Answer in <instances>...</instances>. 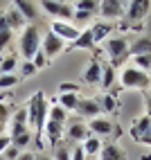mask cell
I'll use <instances>...</instances> for the list:
<instances>
[{
	"label": "cell",
	"mask_w": 151,
	"mask_h": 160,
	"mask_svg": "<svg viewBox=\"0 0 151 160\" xmlns=\"http://www.w3.org/2000/svg\"><path fill=\"white\" fill-rule=\"evenodd\" d=\"M149 131H151V117H149V115L138 117V120L131 124V138H133L135 142H140Z\"/></svg>",
	"instance_id": "obj_19"
},
{
	"label": "cell",
	"mask_w": 151,
	"mask_h": 160,
	"mask_svg": "<svg viewBox=\"0 0 151 160\" xmlns=\"http://www.w3.org/2000/svg\"><path fill=\"white\" fill-rule=\"evenodd\" d=\"M97 104H99V108H102V115H111L117 111V97L111 92H104L102 97H97Z\"/></svg>",
	"instance_id": "obj_25"
},
{
	"label": "cell",
	"mask_w": 151,
	"mask_h": 160,
	"mask_svg": "<svg viewBox=\"0 0 151 160\" xmlns=\"http://www.w3.org/2000/svg\"><path fill=\"white\" fill-rule=\"evenodd\" d=\"M115 81H117V70L113 66H108V63H102V81H99V86L104 90H108Z\"/></svg>",
	"instance_id": "obj_26"
},
{
	"label": "cell",
	"mask_w": 151,
	"mask_h": 160,
	"mask_svg": "<svg viewBox=\"0 0 151 160\" xmlns=\"http://www.w3.org/2000/svg\"><path fill=\"white\" fill-rule=\"evenodd\" d=\"M41 52L52 61V59H57L61 52H66V43H63L59 36H54L52 32H48V34H43V38H41Z\"/></svg>",
	"instance_id": "obj_7"
},
{
	"label": "cell",
	"mask_w": 151,
	"mask_h": 160,
	"mask_svg": "<svg viewBox=\"0 0 151 160\" xmlns=\"http://www.w3.org/2000/svg\"><path fill=\"white\" fill-rule=\"evenodd\" d=\"M104 54L108 59V66H113L115 70L124 66V61L131 57L128 54V41L124 36H111L104 41Z\"/></svg>",
	"instance_id": "obj_3"
},
{
	"label": "cell",
	"mask_w": 151,
	"mask_h": 160,
	"mask_svg": "<svg viewBox=\"0 0 151 160\" xmlns=\"http://www.w3.org/2000/svg\"><path fill=\"white\" fill-rule=\"evenodd\" d=\"M77 115L81 117V120H95V117H99V115H102V108H99V104H97V97L79 99Z\"/></svg>",
	"instance_id": "obj_14"
},
{
	"label": "cell",
	"mask_w": 151,
	"mask_h": 160,
	"mask_svg": "<svg viewBox=\"0 0 151 160\" xmlns=\"http://www.w3.org/2000/svg\"><path fill=\"white\" fill-rule=\"evenodd\" d=\"M5 20H7V25H9V29H12V32H23V29L27 27V20H25L23 14L14 7V2L5 9Z\"/></svg>",
	"instance_id": "obj_16"
},
{
	"label": "cell",
	"mask_w": 151,
	"mask_h": 160,
	"mask_svg": "<svg viewBox=\"0 0 151 160\" xmlns=\"http://www.w3.org/2000/svg\"><path fill=\"white\" fill-rule=\"evenodd\" d=\"M18 156H20V149H18V147H14V144H9L5 151H3V158H5V160H16Z\"/></svg>",
	"instance_id": "obj_37"
},
{
	"label": "cell",
	"mask_w": 151,
	"mask_h": 160,
	"mask_svg": "<svg viewBox=\"0 0 151 160\" xmlns=\"http://www.w3.org/2000/svg\"><path fill=\"white\" fill-rule=\"evenodd\" d=\"M88 138H90V131H88V124L83 120H74L63 131V140H70V142H83Z\"/></svg>",
	"instance_id": "obj_11"
},
{
	"label": "cell",
	"mask_w": 151,
	"mask_h": 160,
	"mask_svg": "<svg viewBox=\"0 0 151 160\" xmlns=\"http://www.w3.org/2000/svg\"><path fill=\"white\" fill-rule=\"evenodd\" d=\"M90 32H93V38H95V45H97V43H104L106 38H111L113 25L106 23V20H97V23L90 25Z\"/></svg>",
	"instance_id": "obj_20"
},
{
	"label": "cell",
	"mask_w": 151,
	"mask_h": 160,
	"mask_svg": "<svg viewBox=\"0 0 151 160\" xmlns=\"http://www.w3.org/2000/svg\"><path fill=\"white\" fill-rule=\"evenodd\" d=\"M117 81H120V88L122 90H142V92H147L151 88L149 72H142V70H138L133 66L122 68V72L117 74Z\"/></svg>",
	"instance_id": "obj_2"
},
{
	"label": "cell",
	"mask_w": 151,
	"mask_h": 160,
	"mask_svg": "<svg viewBox=\"0 0 151 160\" xmlns=\"http://www.w3.org/2000/svg\"><path fill=\"white\" fill-rule=\"evenodd\" d=\"M124 12H126V2H120V0H104V2H99V12L97 14H102L106 20H115V18L124 16Z\"/></svg>",
	"instance_id": "obj_13"
},
{
	"label": "cell",
	"mask_w": 151,
	"mask_h": 160,
	"mask_svg": "<svg viewBox=\"0 0 151 160\" xmlns=\"http://www.w3.org/2000/svg\"><path fill=\"white\" fill-rule=\"evenodd\" d=\"M41 9L52 16V20H66V23H72L74 18V5L72 2H61V0H43Z\"/></svg>",
	"instance_id": "obj_5"
},
{
	"label": "cell",
	"mask_w": 151,
	"mask_h": 160,
	"mask_svg": "<svg viewBox=\"0 0 151 160\" xmlns=\"http://www.w3.org/2000/svg\"><path fill=\"white\" fill-rule=\"evenodd\" d=\"M34 72H36V68H34L32 61H23V63H20V79H29Z\"/></svg>",
	"instance_id": "obj_34"
},
{
	"label": "cell",
	"mask_w": 151,
	"mask_h": 160,
	"mask_svg": "<svg viewBox=\"0 0 151 160\" xmlns=\"http://www.w3.org/2000/svg\"><path fill=\"white\" fill-rule=\"evenodd\" d=\"M32 140H34V138H32V131H27V133L18 135V138H12V144H14V147H18L20 151H23V149H25V147H27Z\"/></svg>",
	"instance_id": "obj_33"
},
{
	"label": "cell",
	"mask_w": 151,
	"mask_h": 160,
	"mask_svg": "<svg viewBox=\"0 0 151 160\" xmlns=\"http://www.w3.org/2000/svg\"><path fill=\"white\" fill-rule=\"evenodd\" d=\"M140 160H151V151H149V153H144V156L140 158Z\"/></svg>",
	"instance_id": "obj_43"
},
{
	"label": "cell",
	"mask_w": 151,
	"mask_h": 160,
	"mask_svg": "<svg viewBox=\"0 0 151 160\" xmlns=\"http://www.w3.org/2000/svg\"><path fill=\"white\" fill-rule=\"evenodd\" d=\"M34 160H52L50 156H45V153H36V158Z\"/></svg>",
	"instance_id": "obj_42"
},
{
	"label": "cell",
	"mask_w": 151,
	"mask_h": 160,
	"mask_svg": "<svg viewBox=\"0 0 151 160\" xmlns=\"http://www.w3.org/2000/svg\"><path fill=\"white\" fill-rule=\"evenodd\" d=\"M63 131H66V126H63V124H57V122L48 120L45 126H43V131H41V138H45V140H41V142L54 149L59 142H63Z\"/></svg>",
	"instance_id": "obj_8"
},
{
	"label": "cell",
	"mask_w": 151,
	"mask_h": 160,
	"mask_svg": "<svg viewBox=\"0 0 151 160\" xmlns=\"http://www.w3.org/2000/svg\"><path fill=\"white\" fill-rule=\"evenodd\" d=\"M14 7L23 14V18L27 20V25H34V23H36V18H38V7H36L34 2H29V0H16Z\"/></svg>",
	"instance_id": "obj_18"
},
{
	"label": "cell",
	"mask_w": 151,
	"mask_h": 160,
	"mask_svg": "<svg viewBox=\"0 0 151 160\" xmlns=\"http://www.w3.org/2000/svg\"><path fill=\"white\" fill-rule=\"evenodd\" d=\"M9 124V138H18V135H23L29 131V124H27V111H25V106L23 108H16L14 115H12V120L7 122Z\"/></svg>",
	"instance_id": "obj_9"
},
{
	"label": "cell",
	"mask_w": 151,
	"mask_h": 160,
	"mask_svg": "<svg viewBox=\"0 0 151 160\" xmlns=\"http://www.w3.org/2000/svg\"><path fill=\"white\" fill-rule=\"evenodd\" d=\"M68 115H70V113H68V111H63L57 102H52V104H50L48 120H52V122H57V124H63V126H66V124H68Z\"/></svg>",
	"instance_id": "obj_27"
},
{
	"label": "cell",
	"mask_w": 151,
	"mask_h": 160,
	"mask_svg": "<svg viewBox=\"0 0 151 160\" xmlns=\"http://www.w3.org/2000/svg\"><path fill=\"white\" fill-rule=\"evenodd\" d=\"M12 115H14V108H12V104H7V102H0V124H7L9 120H12Z\"/></svg>",
	"instance_id": "obj_32"
},
{
	"label": "cell",
	"mask_w": 151,
	"mask_h": 160,
	"mask_svg": "<svg viewBox=\"0 0 151 160\" xmlns=\"http://www.w3.org/2000/svg\"><path fill=\"white\" fill-rule=\"evenodd\" d=\"M128 54L131 57L151 54V36H138L133 43H128Z\"/></svg>",
	"instance_id": "obj_21"
},
{
	"label": "cell",
	"mask_w": 151,
	"mask_h": 160,
	"mask_svg": "<svg viewBox=\"0 0 151 160\" xmlns=\"http://www.w3.org/2000/svg\"><path fill=\"white\" fill-rule=\"evenodd\" d=\"M16 68H18V59L16 54H9L0 61V74H16Z\"/></svg>",
	"instance_id": "obj_28"
},
{
	"label": "cell",
	"mask_w": 151,
	"mask_h": 160,
	"mask_svg": "<svg viewBox=\"0 0 151 160\" xmlns=\"http://www.w3.org/2000/svg\"><path fill=\"white\" fill-rule=\"evenodd\" d=\"M149 77H151V70H149Z\"/></svg>",
	"instance_id": "obj_46"
},
{
	"label": "cell",
	"mask_w": 151,
	"mask_h": 160,
	"mask_svg": "<svg viewBox=\"0 0 151 160\" xmlns=\"http://www.w3.org/2000/svg\"><path fill=\"white\" fill-rule=\"evenodd\" d=\"M79 90V86L77 83H59V95H66V92H77Z\"/></svg>",
	"instance_id": "obj_38"
},
{
	"label": "cell",
	"mask_w": 151,
	"mask_h": 160,
	"mask_svg": "<svg viewBox=\"0 0 151 160\" xmlns=\"http://www.w3.org/2000/svg\"><path fill=\"white\" fill-rule=\"evenodd\" d=\"M36 158V153H32V151H20V156L16 158V160H34Z\"/></svg>",
	"instance_id": "obj_41"
},
{
	"label": "cell",
	"mask_w": 151,
	"mask_h": 160,
	"mask_svg": "<svg viewBox=\"0 0 151 160\" xmlns=\"http://www.w3.org/2000/svg\"><path fill=\"white\" fill-rule=\"evenodd\" d=\"M25 111H27L29 131H32V135L36 138L38 147H43V142H41V131H43V126H45V122H48V111H50V102H48V97H45V92H43V90H36V92L27 99Z\"/></svg>",
	"instance_id": "obj_1"
},
{
	"label": "cell",
	"mask_w": 151,
	"mask_h": 160,
	"mask_svg": "<svg viewBox=\"0 0 151 160\" xmlns=\"http://www.w3.org/2000/svg\"><path fill=\"white\" fill-rule=\"evenodd\" d=\"M9 144H12V138H9L7 133H5V135H0V156H3V151H5Z\"/></svg>",
	"instance_id": "obj_40"
},
{
	"label": "cell",
	"mask_w": 151,
	"mask_h": 160,
	"mask_svg": "<svg viewBox=\"0 0 151 160\" xmlns=\"http://www.w3.org/2000/svg\"><path fill=\"white\" fill-rule=\"evenodd\" d=\"M93 48H95L93 32H90V27H83V29H81V34H79V38L74 41V43H70L68 50H93Z\"/></svg>",
	"instance_id": "obj_22"
},
{
	"label": "cell",
	"mask_w": 151,
	"mask_h": 160,
	"mask_svg": "<svg viewBox=\"0 0 151 160\" xmlns=\"http://www.w3.org/2000/svg\"><path fill=\"white\" fill-rule=\"evenodd\" d=\"M88 131H90V135H95V138H108V135L115 133V124H113V120H108L106 115H99V117H95V120L88 122Z\"/></svg>",
	"instance_id": "obj_10"
},
{
	"label": "cell",
	"mask_w": 151,
	"mask_h": 160,
	"mask_svg": "<svg viewBox=\"0 0 151 160\" xmlns=\"http://www.w3.org/2000/svg\"><path fill=\"white\" fill-rule=\"evenodd\" d=\"M20 77L18 74H0V90H12L18 86Z\"/></svg>",
	"instance_id": "obj_29"
},
{
	"label": "cell",
	"mask_w": 151,
	"mask_h": 160,
	"mask_svg": "<svg viewBox=\"0 0 151 160\" xmlns=\"http://www.w3.org/2000/svg\"><path fill=\"white\" fill-rule=\"evenodd\" d=\"M12 38H14V32L12 29H0V52L12 43Z\"/></svg>",
	"instance_id": "obj_35"
},
{
	"label": "cell",
	"mask_w": 151,
	"mask_h": 160,
	"mask_svg": "<svg viewBox=\"0 0 151 160\" xmlns=\"http://www.w3.org/2000/svg\"><path fill=\"white\" fill-rule=\"evenodd\" d=\"M0 160H5V158H3V156H0Z\"/></svg>",
	"instance_id": "obj_45"
},
{
	"label": "cell",
	"mask_w": 151,
	"mask_h": 160,
	"mask_svg": "<svg viewBox=\"0 0 151 160\" xmlns=\"http://www.w3.org/2000/svg\"><path fill=\"white\" fill-rule=\"evenodd\" d=\"M133 68L149 72L151 70V54H142V57H133Z\"/></svg>",
	"instance_id": "obj_31"
},
{
	"label": "cell",
	"mask_w": 151,
	"mask_h": 160,
	"mask_svg": "<svg viewBox=\"0 0 151 160\" xmlns=\"http://www.w3.org/2000/svg\"><path fill=\"white\" fill-rule=\"evenodd\" d=\"M97 160H128V156L117 142H106L102 147L99 156H97Z\"/></svg>",
	"instance_id": "obj_17"
},
{
	"label": "cell",
	"mask_w": 151,
	"mask_h": 160,
	"mask_svg": "<svg viewBox=\"0 0 151 160\" xmlns=\"http://www.w3.org/2000/svg\"><path fill=\"white\" fill-rule=\"evenodd\" d=\"M151 9V2L149 0H131V2H126V12L124 16L128 18V23H138V20H142Z\"/></svg>",
	"instance_id": "obj_12"
},
{
	"label": "cell",
	"mask_w": 151,
	"mask_h": 160,
	"mask_svg": "<svg viewBox=\"0 0 151 160\" xmlns=\"http://www.w3.org/2000/svg\"><path fill=\"white\" fill-rule=\"evenodd\" d=\"M102 147H104V142L99 140V138H95V135H90L88 140L81 142V149H83L86 158H97V156H99V151H102Z\"/></svg>",
	"instance_id": "obj_24"
},
{
	"label": "cell",
	"mask_w": 151,
	"mask_h": 160,
	"mask_svg": "<svg viewBox=\"0 0 151 160\" xmlns=\"http://www.w3.org/2000/svg\"><path fill=\"white\" fill-rule=\"evenodd\" d=\"M50 32L54 36H59L63 43H74V41L79 38V34H81V29L77 25H74V23H66V20H52Z\"/></svg>",
	"instance_id": "obj_6"
},
{
	"label": "cell",
	"mask_w": 151,
	"mask_h": 160,
	"mask_svg": "<svg viewBox=\"0 0 151 160\" xmlns=\"http://www.w3.org/2000/svg\"><path fill=\"white\" fill-rule=\"evenodd\" d=\"M32 63H34V68H36V70H41V68H45L48 63H50V59H48V57L38 50L36 54H34V59H32Z\"/></svg>",
	"instance_id": "obj_36"
},
{
	"label": "cell",
	"mask_w": 151,
	"mask_h": 160,
	"mask_svg": "<svg viewBox=\"0 0 151 160\" xmlns=\"http://www.w3.org/2000/svg\"><path fill=\"white\" fill-rule=\"evenodd\" d=\"M3 131H5V126H3V124H0V135H5V133H3Z\"/></svg>",
	"instance_id": "obj_44"
},
{
	"label": "cell",
	"mask_w": 151,
	"mask_h": 160,
	"mask_svg": "<svg viewBox=\"0 0 151 160\" xmlns=\"http://www.w3.org/2000/svg\"><path fill=\"white\" fill-rule=\"evenodd\" d=\"M41 29L36 25H27L23 32H20V38H18V48H20V57L25 61H32L34 54L41 50Z\"/></svg>",
	"instance_id": "obj_4"
},
{
	"label": "cell",
	"mask_w": 151,
	"mask_h": 160,
	"mask_svg": "<svg viewBox=\"0 0 151 160\" xmlns=\"http://www.w3.org/2000/svg\"><path fill=\"white\" fill-rule=\"evenodd\" d=\"M70 160H86V153H83V149H81V144H77V147H72V151H70Z\"/></svg>",
	"instance_id": "obj_39"
},
{
	"label": "cell",
	"mask_w": 151,
	"mask_h": 160,
	"mask_svg": "<svg viewBox=\"0 0 151 160\" xmlns=\"http://www.w3.org/2000/svg\"><path fill=\"white\" fill-rule=\"evenodd\" d=\"M79 95L77 92H66V95H59L57 97V104L61 106L63 111H68V113H77V106H79Z\"/></svg>",
	"instance_id": "obj_23"
},
{
	"label": "cell",
	"mask_w": 151,
	"mask_h": 160,
	"mask_svg": "<svg viewBox=\"0 0 151 160\" xmlns=\"http://www.w3.org/2000/svg\"><path fill=\"white\" fill-rule=\"evenodd\" d=\"M81 81L83 83H88V86H99V81H102V63L93 59L88 66L83 68L81 72Z\"/></svg>",
	"instance_id": "obj_15"
},
{
	"label": "cell",
	"mask_w": 151,
	"mask_h": 160,
	"mask_svg": "<svg viewBox=\"0 0 151 160\" xmlns=\"http://www.w3.org/2000/svg\"><path fill=\"white\" fill-rule=\"evenodd\" d=\"M52 151H54V153H52V160H70V151H72V149L66 142H59Z\"/></svg>",
	"instance_id": "obj_30"
}]
</instances>
